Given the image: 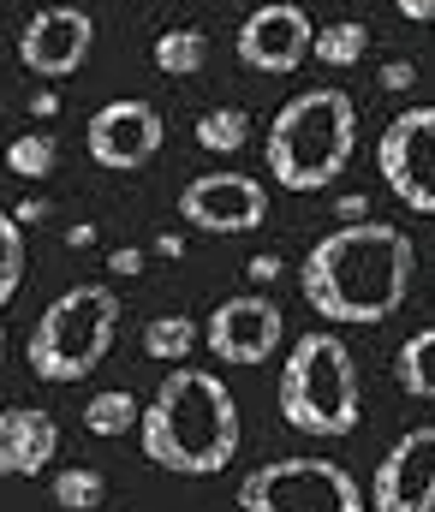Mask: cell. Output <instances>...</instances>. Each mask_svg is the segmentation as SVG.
<instances>
[{
	"label": "cell",
	"mask_w": 435,
	"mask_h": 512,
	"mask_svg": "<svg viewBox=\"0 0 435 512\" xmlns=\"http://www.w3.org/2000/svg\"><path fill=\"white\" fill-rule=\"evenodd\" d=\"M197 149H209V155H233V149H245L251 143V114L245 108H209V114H197Z\"/></svg>",
	"instance_id": "20"
},
{
	"label": "cell",
	"mask_w": 435,
	"mask_h": 512,
	"mask_svg": "<svg viewBox=\"0 0 435 512\" xmlns=\"http://www.w3.org/2000/svg\"><path fill=\"white\" fill-rule=\"evenodd\" d=\"M179 221L197 233H221V239L257 233L269 221V191L251 173H197L179 191Z\"/></svg>",
	"instance_id": "8"
},
{
	"label": "cell",
	"mask_w": 435,
	"mask_h": 512,
	"mask_svg": "<svg viewBox=\"0 0 435 512\" xmlns=\"http://www.w3.org/2000/svg\"><path fill=\"white\" fill-rule=\"evenodd\" d=\"M239 512H370V495L334 459H269L239 483Z\"/></svg>",
	"instance_id": "6"
},
{
	"label": "cell",
	"mask_w": 435,
	"mask_h": 512,
	"mask_svg": "<svg viewBox=\"0 0 435 512\" xmlns=\"http://www.w3.org/2000/svg\"><path fill=\"white\" fill-rule=\"evenodd\" d=\"M376 84H382L388 96H394V90H412V84H418V66H412V60H388V66L376 72Z\"/></svg>",
	"instance_id": "24"
},
{
	"label": "cell",
	"mask_w": 435,
	"mask_h": 512,
	"mask_svg": "<svg viewBox=\"0 0 435 512\" xmlns=\"http://www.w3.org/2000/svg\"><path fill=\"white\" fill-rule=\"evenodd\" d=\"M108 274H120V280L144 274V251H138V245H120V251L108 256Z\"/></svg>",
	"instance_id": "25"
},
{
	"label": "cell",
	"mask_w": 435,
	"mask_h": 512,
	"mask_svg": "<svg viewBox=\"0 0 435 512\" xmlns=\"http://www.w3.org/2000/svg\"><path fill=\"white\" fill-rule=\"evenodd\" d=\"M400 6V18H412V24H435V0H394Z\"/></svg>",
	"instance_id": "27"
},
{
	"label": "cell",
	"mask_w": 435,
	"mask_h": 512,
	"mask_svg": "<svg viewBox=\"0 0 435 512\" xmlns=\"http://www.w3.org/2000/svg\"><path fill=\"white\" fill-rule=\"evenodd\" d=\"M376 173L412 215H435V108H406L382 126Z\"/></svg>",
	"instance_id": "7"
},
{
	"label": "cell",
	"mask_w": 435,
	"mask_h": 512,
	"mask_svg": "<svg viewBox=\"0 0 435 512\" xmlns=\"http://www.w3.org/2000/svg\"><path fill=\"white\" fill-rule=\"evenodd\" d=\"M203 60H209V36H203V30L173 24V30L155 36V72H167V78H191V72H203Z\"/></svg>",
	"instance_id": "16"
},
{
	"label": "cell",
	"mask_w": 435,
	"mask_h": 512,
	"mask_svg": "<svg viewBox=\"0 0 435 512\" xmlns=\"http://www.w3.org/2000/svg\"><path fill=\"white\" fill-rule=\"evenodd\" d=\"M161 143H167V126H161V114L149 102H138V96H120V102L96 108L90 126H84L90 161L108 167V173H138V167H149L161 155Z\"/></svg>",
	"instance_id": "10"
},
{
	"label": "cell",
	"mask_w": 435,
	"mask_h": 512,
	"mask_svg": "<svg viewBox=\"0 0 435 512\" xmlns=\"http://www.w3.org/2000/svg\"><path fill=\"white\" fill-rule=\"evenodd\" d=\"M275 399H281V417H287L298 435L340 441V435L358 429V358L328 328L298 334L287 364H281Z\"/></svg>",
	"instance_id": "4"
},
{
	"label": "cell",
	"mask_w": 435,
	"mask_h": 512,
	"mask_svg": "<svg viewBox=\"0 0 435 512\" xmlns=\"http://www.w3.org/2000/svg\"><path fill=\"white\" fill-rule=\"evenodd\" d=\"M394 382H400V393H412V399H435V328H418V334L400 346Z\"/></svg>",
	"instance_id": "18"
},
{
	"label": "cell",
	"mask_w": 435,
	"mask_h": 512,
	"mask_svg": "<svg viewBox=\"0 0 435 512\" xmlns=\"http://www.w3.org/2000/svg\"><path fill=\"white\" fill-rule=\"evenodd\" d=\"M352 149H358V108L334 84L298 90L292 102H281V114L269 120V137H263V161L275 185L287 191H328L346 173Z\"/></svg>",
	"instance_id": "3"
},
{
	"label": "cell",
	"mask_w": 435,
	"mask_h": 512,
	"mask_svg": "<svg viewBox=\"0 0 435 512\" xmlns=\"http://www.w3.org/2000/svg\"><path fill=\"white\" fill-rule=\"evenodd\" d=\"M281 268H287V262H281L275 251L251 256V280H257V286H269V280H281Z\"/></svg>",
	"instance_id": "26"
},
{
	"label": "cell",
	"mask_w": 435,
	"mask_h": 512,
	"mask_svg": "<svg viewBox=\"0 0 435 512\" xmlns=\"http://www.w3.org/2000/svg\"><path fill=\"white\" fill-rule=\"evenodd\" d=\"M334 215H340V221H346V215H352V221H364V197H340V209H334Z\"/></svg>",
	"instance_id": "31"
},
{
	"label": "cell",
	"mask_w": 435,
	"mask_h": 512,
	"mask_svg": "<svg viewBox=\"0 0 435 512\" xmlns=\"http://www.w3.org/2000/svg\"><path fill=\"white\" fill-rule=\"evenodd\" d=\"M412 268H418V251L400 227L352 221V227H334L328 239L310 245L304 268H298V292L322 322L376 328L406 304Z\"/></svg>",
	"instance_id": "1"
},
{
	"label": "cell",
	"mask_w": 435,
	"mask_h": 512,
	"mask_svg": "<svg viewBox=\"0 0 435 512\" xmlns=\"http://www.w3.org/2000/svg\"><path fill=\"white\" fill-rule=\"evenodd\" d=\"M42 215H48V203H42V197H24V203L12 209V221H18V227H36Z\"/></svg>",
	"instance_id": "28"
},
{
	"label": "cell",
	"mask_w": 435,
	"mask_h": 512,
	"mask_svg": "<svg viewBox=\"0 0 435 512\" xmlns=\"http://www.w3.org/2000/svg\"><path fill=\"white\" fill-rule=\"evenodd\" d=\"M6 167H12L18 179H48V173L60 167V137H54V131H24V137H12V143H6Z\"/></svg>",
	"instance_id": "21"
},
{
	"label": "cell",
	"mask_w": 435,
	"mask_h": 512,
	"mask_svg": "<svg viewBox=\"0 0 435 512\" xmlns=\"http://www.w3.org/2000/svg\"><path fill=\"white\" fill-rule=\"evenodd\" d=\"M48 495H54L60 512H96L108 501V477L96 465H60L54 483H48Z\"/></svg>",
	"instance_id": "19"
},
{
	"label": "cell",
	"mask_w": 435,
	"mask_h": 512,
	"mask_svg": "<svg viewBox=\"0 0 435 512\" xmlns=\"http://www.w3.org/2000/svg\"><path fill=\"white\" fill-rule=\"evenodd\" d=\"M114 334H120V298L102 286V280H84V286H66L30 328L24 340V358L42 382H84L96 364H108L114 352Z\"/></svg>",
	"instance_id": "5"
},
{
	"label": "cell",
	"mask_w": 435,
	"mask_h": 512,
	"mask_svg": "<svg viewBox=\"0 0 435 512\" xmlns=\"http://www.w3.org/2000/svg\"><path fill=\"white\" fill-rule=\"evenodd\" d=\"M18 286H24V227L0 215V310L18 298Z\"/></svg>",
	"instance_id": "23"
},
{
	"label": "cell",
	"mask_w": 435,
	"mask_h": 512,
	"mask_svg": "<svg viewBox=\"0 0 435 512\" xmlns=\"http://www.w3.org/2000/svg\"><path fill=\"white\" fill-rule=\"evenodd\" d=\"M310 42H316V24L304 18V6L269 0V6H257V12L239 24L233 54H239L251 72H263V78H287V72H298V66L310 60Z\"/></svg>",
	"instance_id": "12"
},
{
	"label": "cell",
	"mask_w": 435,
	"mask_h": 512,
	"mask_svg": "<svg viewBox=\"0 0 435 512\" xmlns=\"http://www.w3.org/2000/svg\"><path fill=\"white\" fill-rule=\"evenodd\" d=\"M239 399L215 370L173 364L138 417L144 459L173 477H215L239 459Z\"/></svg>",
	"instance_id": "2"
},
{
	"label": "cell",
	"mask_w": 435,
	"mask_h": 512,
	"mask_svg": "<svg viewBox=\"0 0 435 512\" xmlns=\"http://www.w3.org/2000/svg\"><path fill=\"white\" fill-rule=\"evenodd\" d=\"M0 358H6V334H0Z\"/></svg>",
	"instance_id": "33"
},
{
	"label": "cell",
	"mask_w": 435,
	"mask_h": 512,
	"mask_svg": "<svg viewBox=\"0 0 435 512\" xmlns=\"http://www.w3.org/2000/svg\"><path fill=\"white\" fill-rule=\"evenodd\" d=\"M155 251H161V256H185V239H179V233H161V239H155Z\"/></svg>",
	"instance_id": "30"
},
{
	"label": "cell",
	"mask_w": 435,
	"mask_h": 512,
	"mask_svg": "<svg viewBox=\"0 0 435 512\" xmlns=\"http://www.w3.org/2000/svg\"><path fill=\"white\" fill-rule=\"evenodd\" d=\"M90 48H96V24H90L84 6H66V0L36 6L24 18V30H18V60L36 78H72L90 60Z\"/></svg>",
	"instance_id": "11"
},
{
	"label": "cell",
	"mask_w": 435,
	"mask_h": 512,
	"mask_svg": "<svg viewBox=\"0 0 435 512\" xmlns=\"http://www.w3.org/2000/svg\"><path fill=\"white\" fill-rule=\"evenodd\" d=\"M287 340V316L275 298L263 292H239V298H221L203 322V346L221 358V364H269Z\"/></svg>",
	"instance_id": "9"
},
{
	"label": "cell",
	"mask_w": 435,
	"mask_h": 512,
	"mask_svg": "<svg viewBox=\"0 0 435 512\" xmlns=\"http://www.w3.org/2000/svg\"><path fill=\"white\" fill-rule=\"evenodd\" d=\"M138 417H144V405L126 387H108V393H96L84 405V429L90 435H126V429H138Z\"/></svg>",
	"instance_id": "22"
},
{
	"label": "cell",
	"mask_w": 435,
	"mask_h": 512,
	"mask_svg": "<svg viewBox=\"0 0 435 512\" xmlns=\"http://www.w3.org/2000/svg\"><path fill=\"white\" fill-rule=\"evenodd\" d=\"M310 54H316L328 72H346V66H358V60L370 54V24H358V18L316 24V42H310Z\"/></svg>",
	"instance_id": "15"
},
{
	"label": "cell",
	"mask_w": 435,
	"mask_h": 512,
	"mask_svg": "<svg viewBox=\"0 0 435 512\" xmlns=\"http://www.w3.org/2000/svg\"><path fill=\"white\" fill-rule=\"evenodd\" d=\"M60 459V423L42 405L0 411V477H42Z\"/></svg>",
	"instance_id": "14"
},
{
	"label": "cell",
	"mask_w": 435,
	"mask_h": 512,
	"mask_svg": "<svg viewBox=\"0 0 435 512\" xmlns=\"http://www.w3.org/2000/svg\"><path fill=\"white\" fill-rule=\"evenodd\" d=\"M66 245H78V251H84V245H96V227H72V233H66Z\"/></svg>",
	"instance_id": "32"
},
{
	"label": "cell",
	"mask_w": 435,
	"mask_h": 512,
	"mask_svg": "<svg viewBox=\"0 0 435 512\" xmlns=\"http://www.w3.org/2000/svg\"><path fill=\"white\" fill-rule=\"evenodd\" d=\"M370 512H435V423L406 429L376 459Z\"/></svg>",
	"instance_id": "13"
},
{
	"label": "cell",
	"mask_w": 435,
	"mask_h": 512,
	"mask_svg": "<svg viewBox=\"0 0 435 512\" xmlns=\"http://www.w3.org/2000/svg\"><path fill=\"white\" fill-rule=\"evenodd\" d=\"M197 340H203V328H197L191 316H149L144 358H155V364H185V358L197 352Z\"/></svg>",
	"instance_id": "17"
},
{
	"label": "cell",
	"mask_w": 435,
	"mask_h": 512,
	"mask_svg": "<svg viewBox=\"0 0 435 512\" xmlns=\"http://www.w3.org/2000/svg\"><path fill=\"white\" fill-rule=\"evenodd\" d=\"M30 114H36V120L60 114V96H54V90H36V96H30Z\"/></svg>",
	"instance_id": "29"
}]
</instances>
